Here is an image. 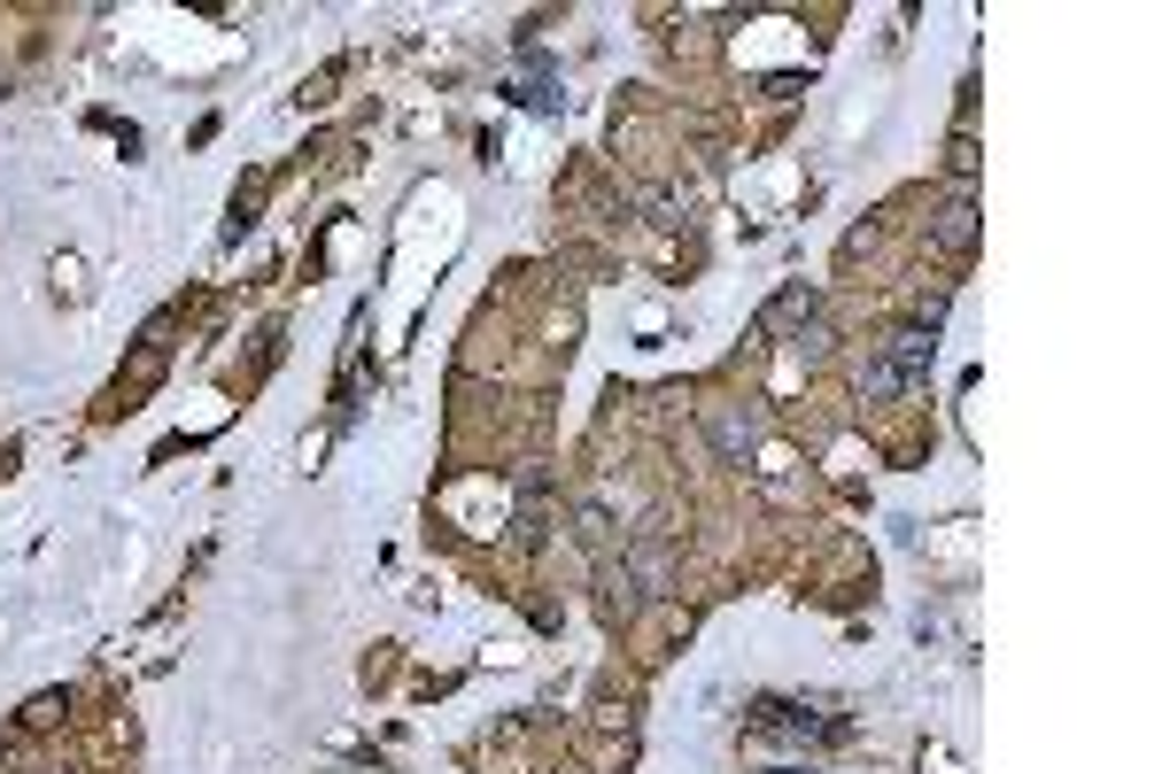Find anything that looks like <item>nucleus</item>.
<instances>
[{"label":"nucleus","mask_w":1162,"mask_h":774,"mask_svg":"<svg viewBox=\"0 0 1162 774\" xmlns=\"http://www.w3.org/2000/svg\"><path fill=\"white\" fill-rule=\"evenodd\" d=\"M814 317H822V303H814L807 287H791V295H775V303L760 310V333H775V341H799Z\"/></svg>","instance_id":"3"},{"label":"nucleus","mask_w":1162,"mask_h":774,"mask_svg":"<svg viewBox=\"0 0 1162 774\" xmlns=\"http://www.w3.org/2000/svg\"><path fill=\"white\" fill-rule=\"evenodd\" d=\"M705 427H713V450H721V458H744V450H760V411L713 403V411H705Z\"/></svg>","instance_id":"2"},{"label":"nucleus","mask_w":1162,"mask_h":774,"mask_svg":"<svg viewBox=\"0 0 1162 774\" xmlns=\"http://www.w3.org/2000/svg\"><path fill=\"white\" fill-rule=\"evenodd\" d=\"M930 356H938V341H930L922 325H907V333H891V356H883V372H891L899 388H915V380H930Z\"/></svg>","instance_id":"1"},{"label":"nucleus","mask_w":1162,"mask_h":774,"mask_svg":"<svg viewBox=\"0 0 1162 774\" xmlns=\"http://www.w3.org/2000/svg\"><path fill=\"white\" fill-rule=\"evenodd\" d=\"M930 241H938L946 256H969V248H977V202H969V194L946 202V209L930 217Z\"/></svg>","instance_id":"4"},{"label":"nucleus","mask_w":1162,"mask_h":774,"mask_svg":"<svg viewBox=\"0 0 1162 774\" xmlns=\"http://www.w3.org/2000/svg\"><path fill=\"white\" fill-rule=\"evenodd\" d=\"M31 728H47V721H62V697H31V713H23Z\"/></svg>","instance_id":"5"}]
</instances>
